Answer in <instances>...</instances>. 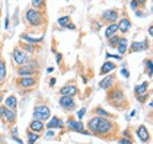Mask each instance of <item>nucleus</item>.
I'll use <instances>...</instances> for the list:
<instances>
[{"mask_svg": "<svg viewBox=\"0 0 153 144\" xmlns=\"http://www.w3.org/2000/svg\"><path fill=\"white\" fill-rule=\"evenodd\" d=\"M88 130L91 134H94L104 140H112L117 132V124L109 118L104 117H92L88 121Z\"/></svg>", "mask_w": 153, "mask_h": 144, "instance_id": "1", "label": "nucleus"}, {"mask_svg": "<svg viewBox=\"0 0 153 144\" xmlns=\"http://www.w3.org/2000/svg\"><path fill=\"white\" fill-rule=\"evenodd\" d=\"M25 22L35 31H39V28L44 31L45 26H47L45 12L44 10H36L34 7H29V9L25 10Z\"/></svg>", "mask_w": 153, "mask_h": 144, "instance_id": "2", "label": "nucleus"}, {"mask_svg": "<svg viewBox=\"0 0 153 144\" xmlns=\"http://www.w3.org/2000/svg\"><path fill=\"white\" fill-rule=\"evenodd\" d=\"M105 100L108 102V103H111L114 108L120 109V111L126 109L127 108V105H128L124 90H123L120 86H115V84H114L112 87L108 89V93H106Z\"/></svg>", "mask_w": 153, "mask_h": 144, "instance_id": "3", "label": "nucleus"}, {"mask_svg": "<svg viewBox=\"0 0 153 144\" xmlns=\"http://www.w3.org/2000/svg\"><path fill=\"white\" fill-rule=\"evenodd\" d=\"M39 82V77L38 76H28V77H18L15 79V84L16 87H19L21 92H31L35 89V86Z\"/></svg>", "mask_w": 153, "mask_h": 144, "instance_id": "4", "label": "nucleus"}, {"mask_svg": "<svg viewBox=\"0 0 153 144\" xmlns=\"http://www.w3.org/2000/svg\"><path fill=\"white\" fill-rule=\"evenodd\" d=\"M39 73V64L36 60H29L26 66L16 67V76L18 77H28V76H38Z\"/></svg>", "mask_w": 153, "mask_h": 144, "instance_id": "5", "label": "nucleus"}, {"mask_svg": "<svg viewBox=\"0 0 153 144\" xmlns=\"http://www.w3.org/2000/svg\"><path fill=\"white\" fill-rule=\"evenodd\" d=\"M34 120H39V121H48L51 117V109L47 103H36L35 108H34Z\"/></svg>", "mask_w": 153, "mask_h": 144, "instance_id": "6", "label": "nucleus"}, {"mask_svg": "<svg viewBox=\"0 0 153 144\" xmlns=\"http://www.w3.org/2000/svg\"><path fill=\"white\" fill-rule=\"evenodd\" d=\"M12 57H13V63H15V66H16V67H19V66H26V64L29 63V60H31L29 54L24 52L19 47L13 48Z\"/></svg>", "mask_w": 153, "mask_h": 144, "instance_id": "7", "label": "nucleus"}, {"mask_svg": "<svg viewBox=\"0 0 153 144\" xmlns=\"http://www.w3.org/2000/svg\"><path fill=\"white\" fill-rule=\"evenodd\" d=\"M0 120L6 124H9V125H13L16 122V112L6 108L4 105H0Z\"/></svg>", "mask_w": 153, "mask_h": 144, "instance_id": "8", "label": "nucleus"}, {"mask_svg": "<svg viewBox=\"0 0 153 144\" xmlns=\"http://www.w3.org/2000/svg\"><path fill=\"white\" fill-rule=\"evenodd\" d=\"M66 125H67L69 131L80 132V134H86V135H89V134H91L89 131H86V128H85V125H83V122L80 120L69 118V120H67V122H66Z\"/></svg>", "mask_w": 153, "mask_h": 144, "instance_id": "9", "label": "nucleus"}, {"mask_svg": "<svg viewBox=\"0 0 153 144\" xmlns=\"http://www.w3.org/2000/svg\"><path fill=\"white\" fill-rule=\"evenodd\" d=\"M118 19H120V12L117 9H108V10H104L101 15V22H104L106 25L115 24Z\"/></svg>", "mask_w": 153, "mask_h": 144, "instance_id": "10", "label": "nucleus"}, {"mask_svg": "<svg viewBox=\"0 0 153 144\" xmlns=\"http://www.w3.org/2000/svg\"><path fill=\"white\" fill-rule=\"evenodd\" d=\"M150 48V41L149 39H143V41H134L128 48L127 52L133 54V52H141V51H147Z\"/></svg>", "mask_w": 153, "mask_h": 144, "instance_id": "11", "label": "nucleus"}, {"mask_svg": "<svg viewBox=\"0 0 153 144\" xmlns=\"http://www.w3.org/2000/svg\"><path fill=\"white\" fill-rule=\"evenodd\" d=\"M59 103L61 109L66 111V112H71V111L76 109V100H74L73 96H61L59 99Z\"/></svg>", "mask_w": 153, "mask_h": 144, "instance_id": "12", "label": "nucleus"}, {"mask_svg": "<svg viewBox=\"0 0 153 144\" xmlns=\"http://www.w3.org/2000/svg\"><path fill=\"white\" fill-rule=\"evenodd\" d=\"M59 93L61 96H76L79 93V89H77L76 84L69 83V84H66V86H63L59 90Z\"/></svg>", "mask_w": 153, "mask_h": 144, "instance_id": "13", "label": "nucleus"}, {"mask_svg": "<svg viewBox=\"0 0 153 144\" xmlns=\"http://www.w3.org/2000/svg\"><path fill=\"white\" fill-rule=\"evenodd\" d=\"M115 82H117V76L114 74V73H109V74H106L105 79L99 83V89H109V87H112L114 84H115Z\"/></svg>", "mask_w": 153, "mask_h": 144, "instance_id": "14", "label": "nucleus"}, {"mask_svg": "<svg viewBox=\"0 0 153 144\" xmlns=\"http://www.w3.org/2000/svg\"><path fill=\"white\" fill-rule=\"evenodd\" d=\"M136 134H137V137L140 138L141 143H149L150 141V138H152V135H150V131L144 127V125H140V127H137V130H136Z\"/></svg>", "mask_w": 153, "mask_h": 144, "instance_id": "15", "label": "nucleus"}, {"mask_svg": "<svg viewBox=\"0 0 153 144\" xmlns=\"http://www.w3.org/2000/svg\"><path fill=\"white\" fill-rule=\"evenodd\" d=\"M118 31L121 32V34H127L130 31V28H131V21H130L128 16H123L120 21H118Z\"/></svg>", "mask_w": 153, "mask_h": 144, "instance_id": "16", "label": "nucleus"}, {"mask_svg": "<svg viewBox=\"0 0 153 144\" xmlns=\"http://www.w3.org/2000/svg\"><path fill=\"white\" fill-rule=\"evenodd\" d=\"M44 130H45V124H44L42 121L32 120L31 122H29V131L36 132V134H41V132H44Z\"/></svg>", "mask_w": 153, "mask_h": 144, "instance_id": "17", "label": "nucleus"}, {"mask_svg": "<svg viewBox=\"0 0 153 144\" xmlns=\"http://www.w3.org/2000/svg\"><path fill=\"white\" fill-rule=\"evenodd\" d=\"M63 127H64V122L61 118L59 117H53L51 120H48V122L45 124V128L48 130H54V128H61L63 130Z\"/></svg>", "mask_w": 153, "mask_h": 144, "instance_id": "18", "label": "nucleus"}, {"mask_svg": "<svg viewBox=\"0 0 153 144\" xmlns=\"http://www.w3.org/2000/svg\"><path fill=\"white\" fill-rule=\"evenodd\" d=\"M115 69H117V64H115L114 61H105V63L102 64L101 70H99V74H101V76H106V74H109L111 72H114Z\"/></svg>", "mask_w": 153, "mask_h": 144, "instance_id": "19", "label": "nucleus"}, {"mask_svg": "<svg viewBox=\"0 0 153 144\" xmlns=\"http://www.w3.org/2000/svg\"><path fill=\"white\" fill-rule=\"evenodd\" d=\"M149 84H150L149 82H141V83H139L136 87H134V96L137 97V96L149 93Z\"/></svg>", "mask_w": 153, "mask_h": 144, "instance_id": "20", "label": "nucleus"}, {"mask_svg": "<svg viewBox=\"0 0 153 144\" xmlns=\"http://www.w3.org/2000/svg\"><path fill=\"white\" fill-rule=\"evenodd\" d=\"M4 106L16 112V109H18V99H16V96L15 95L7 96V97H6V100H4Z\"/></svg>", "mask_w": 153, "mask_h": 144, "instance_id": "21", "label": "nucleus"}, {"mask_svg": "<svg viewBox=\"0 0 153 144\" xmlns=\"http://www.w3.org/2000/svg\"><path fill=\"white\" fill-rule=\"evenodd\" d=\"M19 48L24 51V52H26V54H34L36 51V45H34V44H28V42H25V41H21L19 42Z\"/></svg>", "mask_w": 153, "mask_h": 144, "instance_id": "22", "label": "nucleus"}, {"mask_svg": "<svg viewBox=\"0 0 153 144\" xmlns=\"http://www.w3.org/2000/svg\"><path fill=\"white\" fill-rule=\"evenodd\" d=\"M31 4H32V7L36 9V10H44V12H45L47 0H31Z\"/></svg>", "mask_w": 153, "mask_h": 144, "instance_id": "23", "label": "nucleus"}, {"mask_svg": "<svg viewBox=\"0 0 153 144\" xmlns=\"http://www.w3.org/2000/svg\"><path fill=\"white\" fill-rule=\"evenodd\" d=\"M94 114L98 115V117H104V118H114V115L109 114L108 111H105L102 106H96V108L94 109Z\"/></svg>", "mask_w": 153, "mask_h": 144, "instance_id": "24", "label": "nucleus"}, {"mask_svg": "<svg viewBox=\"0 0 153 144\" xmlns=\"http://www.w3.org/2000/svg\"><path fill=\"white\" fill-rule=\"evenodd\" d=\"M118 51V54L120 55H123V54H126L127 52V38H121V41H120V44L117 45V48H115Z\"/></svg>", "mask_w": 153, "mask_h": 144, "instance_id": "25", "label": "nucleus"}, {"mask_svg": "<svg viewBox=\"0 0 153 144\" xmlns=\"http://www.w3.org/2000/svg\"><path fill=\"white\" fill-rule=\"evenodd\" d=\"M117 32H118L117 22H115V24H109L108 26H106V29H105V36H106V38H109V36L115 35Z\"/></svg>", "mask_w": 153, "mask_h": 144, "instance_id": "26", "label": "nucleus"}, {"mask_svg": "<svg viewBox=\"0 0 153 144\" xmlns=\"http://www.w3.org/2000/svg\"><path fill=\"white\" fill-rule=\"evenodd\" d=\"M6 80V61L0 58V86Z\"/></svg>", "mask_w": 153, "mask_h": 144, "instance_id": "27", "label": "nucleus"}, {"mask_svg": "<svg viewBox=\"0 0 153 144\" xmlns=\"http://www.w3.org/2000/svg\"><path fill=\"white\" fill-rule=\"evenodd\" d=\"M21 38H22V41L28 42V44H34V45H36V44H41V42H42V38H31V36H28L26 34H22V35H21Z\"/></svg>", "mask_w": 153, "mask_h": 144, "instance_id": "28", "label": "nucleus"}, {"mask_svg": "<svg viewBox=\"0 0 153 144\" xmlns=\"http://www.w3.org/2000/svg\"><path fill=\"white\" fill-rule=\"evenodd\" d=\"M39 135L41 134H36V132H32L29 130H26V137H28V144H35L38 140H39Z\"/></svg>", "mask_w": 153, "mask_h": 144, "instance_id": "29", "label": "nucleus"}, {"mask_svg": "<svg viewBox=\"0 0 153 144\" xmlns=\"http://www.w3.org/2000/svg\"><path fill=\"white\" fill-rule=\"evenodd\" d=\"M121 38H123V36L117 35V34L112 35V36H109V38H108V45L111 48H117V45L120 44V41H121Z\"/></svg>", "mask_w": 153, "mask_h": 144, "instance_id": "30", "label": "nucleus"}, {"mask_svg": "<svg viewBox=\"0 0 153 144\" xmlns=\"http://www.w3.org/2000/svg\"><path fill=\"white\" fill-rule=\"evenodd\" d=\"M144 66H146V74H147L149 77H152V74H153V72H152V60H150V58H146V60H144Z\"/></svg>", "mask_w": 153, "mask_h": 144, "instance_id": "31", "label": "nucleus"}, {"mask_svg": "<svg viewBox=\"0 0 153 144\" xmlns=\"http://www.w3.org/2000/svg\"><path fill=\"white\" fill-rule=\"evenodd\" d=\"M59 25L60 26H67V25L70 24L71 21H70V16L69 15H66V16H61V18H59Z\"/></svg>", "mask_w": 153, "mask_h": 144, "instance_id": "32", "label": "nucleus"}, {"mask_svg": "<svg viewBox=\"0 0 153 144\" xmlns=\"http://www.w3.org/2000/svg\"><path fill=\"white\" fill-rule=\"evenodd\" d=\"M118 144H133V140L131 138H126V137H121L118 140Z\"/></svg>", "mask_w": 153, "mask_h": 144, "instance_id": "33", "label": "nucleus"}, {"mask_svg": "<svg viewBox=\"0 0 153 144\" xmlns=\"http://www.w3.org/2000/svg\"><path fill=\"white\" fill-rule=\"evenodd\" d=\"M130 7H131L133 10H137V9H140V6H139V1H137V0H131V1H130Z\"/></svg>", "mask_w": 153, "mask_h": 144, "instance_id": "34", "label": "nucleus"}, {"mask_svg": "<svg viewBox=\"0 0 153 144\" xmlns=\"http://www.w3.org/2000/svg\"><path fill=\"white\" fill-rule=\"evenodd\" d=\"M136 12V15L139 16V18H143V16H146V12H143L141 9H137V10H134Z\"/></svg>", "mask_w": 153, "mask_h": 144, "instance_id": "35", "label": "nucleus"}, {"mask_svg": "<svg viewBox=\"0 0 153 144\" xmlns=\"http://www.w3.org/2000/svg\"><path fill=\"white\" fill-rule=\"evenodd\" d=\"M85 112H86V108L80 109V111L77 112V118H79V120H82V118H83V115H85Z\"/></svg>", "mask_w": 153, "mask_h": 144, "instance_id": "36", "label": "nucleus"}, {"mask_svg": "<svg viewBox=\"0 0 153 144\" xmlns=\"http://www.w3.org/2000/svg\"><path fill=\"white\" fill-rule=\"evenodd\" d=\"M137 1H139L140 9H144V6H146V0H137Z\"/></svg>", "mask_w": 153, "mask_h": 144, "instance_id": "37", "label": "nucleus"}, {"mask_svg": "<svg viewBox=\"0 0 153 144\" xmlns=\"http://www.w3.org/2000/svg\"><path fill=\"white\" fill-rule=\"evenodd\" d=\"M121 73H123V76H124V77H128V76H130V73H128V70H127V69H123V70H121Z\"/></svg>", "mask_w": 153, "mask_h": 144, "instance_id": "38", "label": "nucleus"}, {"mask_svg": "<svg viewBox=\"0 0 153 144\" xmlns=\"http://www.w3.org/2000/svg\"><path fill=\"white\" fill-rule=\"evenodd\" d=\"M54 135H56V134H54V131H51V130L47 132V138H54Z\"/></svg>", "mask_w": 153, "mask_h": 144, "instance_id": "39", "label": "nucleus"}, {"mask_svg": "<svg viewBox=\"0 0 153 144\" xmlns=\"http://www.w3.org/2000/svg\"><path fill=\"white\" fill-rule=\"evenodd\" d=\"M61 57H63V55H61V54H57V63H61Z\"/></svg>", "mask_w": 153, "mask_h": 144, "instance_id": "40", "label": "nucleus"}, {"mask_svg": "<svg viewBox=\"0 0 153 144\" xmlns=\"http://www.w3.org/2000/svg\"><path fill=\"white\" fill-rule=\"evenodd\" d=\"M152 34H153V28H152V26H150V28H149V35L152 36Z\"/></svg>", "mask_w": 153, "mask_h": 144, "instance_id": "41", "label": "nucleus"}, {"mask_svg": "<svg viewBox=\"0 0 153 144\" xmlns=\"http://www.w3.org/2000/svg\"><path fill=\"white\" fill-rule=\"evenodd\" d=\"M56 83V79H51V80H50V84H51V86H53V84Z\"/></svg>", "mask_w": 153, "mask_h": 144, "instance_id": "42", "label": "nucleus"}]
</instances>
